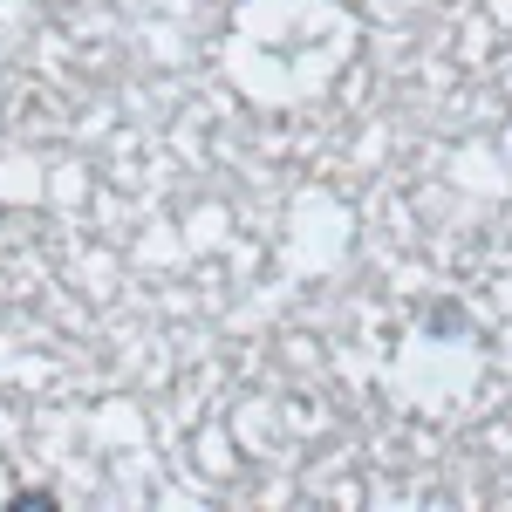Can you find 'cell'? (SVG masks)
I'll return each instance as SVG.
<instances>
[{
	"instance_id": "obj_1",
	"label": "cell",
	"mask_w": 512,
	"mask_h": 512,
	"mask_svg": "<svg viewBox=\"0 0 512 512\" xmlns=\"http://www.w3.org/2000/svg\"><path fill=\"white\" fill-rule=\"evenodd\" d=\"M424 328H431V335H465L472 315H465L458 301H431V308H424Z\"/></svg>"
},
{
	"instance_id": "obj_2",
	"label": "cell",
	"mask_w": 512,
	"mask_h": 512,
	"mask_svg": "<svg viewBox=\"0 0 512 512\" xmlns=\"http://www.w3.org/2000/svg\"><path fill=\"white\" fill-rule=\"evenodd\" d=\"M7 506H14V512H48V506H55V492H41V485H28V492H14Z\"/></svg>"
}]
</instances>
